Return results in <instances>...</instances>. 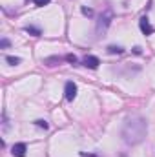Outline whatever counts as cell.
<instances>
[{"mask_svg":"<svg viewBox=\"0 0 155 157\" xmlns=\"http://www.w3.org/2000/svg\"><path fill=\"white\" fill-rule=\"evenodd\" d=\"M146 133H148V124H146V119L141 117V115H133V117L126 119L124 126H122V141L130 146L133 144H139L146 139Z\"/></svg>","mask_w":155,"mask_h":157,"instance_id":"obj_1","label":"cell"},{"mask_svg":"<svg viewBox=\"0 0 155 157\" xmlns=\"http://www.w3.org/2000/svg\"><path fill=\"white\" fill-rule=\"evenodd\" d=\"M112 20H113V11H112V9H106V11L100 15L99 22H97V35H102V33L110 28Z\"/></svg>","mask_w":155,"mask_h":157,"instance_id":"obj_2","label":"cell"},{"mask_svg":"<svg viewBox=\"0 0 155 157\" xmlns=\"http://www.w3.org/2000/svg\"><path fill=\"white\" fill-rule=\"evenodd\" d=\"M64 95H66V99L68 101H73L75 97H77V84L75 82H66V86H64Z\"/></svg>","mask_w":155,"mask_h":157,"instance_id":"obj_3","label":"cell"},{"mask_svg":"<svg viewBox=\"0 0 155 157\" xmlns=\"http://www.w3.org/2000/svg\"><path fill=\"white\" fill-rule=\"evenodd\" d=\"M139 28H141V31H142L144 35H153V31H155V28L150 24L148 17H142V18L139 20Z\"/></svg>","mask_w":155,"mask_h":157,"instance_id":"obj_4","label":"cell"},{"mask_svg":"<svg viewBox=\"0 0 155 157\" xmlns=\"http://www.w3.org/2000/svg\"><path fill=\"white\" fill-rule=\"evenodd\" d=\"M82 64H84L86 68H89V70H97L99 64H100V60H99L95 55H86L84 60H82Z\"/></svg>","mask_w":155,"mask_h":157,"instance_id":"obj_5","label":"cell"},{"mask_svg":"<svg viewBox=\"0 0 155 157\" xmlns=\"http://www.w3.org/2000/svg\"><path fill=\"white\" fill-rule=\"evenodd\" d=\"M26 152H28V144H26V143H17V144H13V148H11L13 157H24Z\"/></svg>","mask_w":155,"mask_h":157,"instance_id":"obj_6","label":"cell"},{"mask_svg":"<svg viewBox=\"0 0 155 157\" xmlns=\"http://www.w3.org/2000/svg\"><path fill=\"white\" fill-rule=\"evenodd\" d=\"M24 31L31 33L33 37H40V35H42V31H40L39 28H33V26H26V28H24Z\"/></svg>","mask_w":155,"mask_h":157,"instance_id":"obj_7","label":"cell"},{"mask_svg":"<svg viewBox=\"0 0 155 157\" xmlns=\"http://www.w3.org/2000/svg\"><path fill=\"white\" fill-rule=\"evenodd\" d=\"M60 62V57H49V59H44V64L47 66H57Z\"/></svg>","mask_w":155,"mask_h":157,"instance_id":"obj_8","label":"cell"},{"mask_svg":"<svg viewBox=\"0 0 155 157\" xmlns=\"http://www.w3.org/2000/svg\"><path fill=\"white\" fill-rule=\"evenodd\" d=\"M122 51H124V49H122L120 46H110V48H108V53H110V55H120Z\"/></svg>","mask_w":155,"mask_h":157,"instance_id":"obj_9","label":"cell"},{"mask_svg":"<svg viewBox=\"0 0 155 157\" xmlns=\"http://www.w3.org/2000/svg\"><path fill=\"white\" fill-rule=\"evenodd\" d=\"M6 62H9L11 66H17V64H20V59H18V57H11V55H9V57H6Z\"/></svg>","mask_w":155,"mask_h":157,"instance_id":"obj_10","label":"cell"},{"mask_svg":"<svg viewBox=\"0 0 155 157\" xmlns=\"http://www.w3.org/2000/svg\"><path fill=\"white\" fill-rule=\"evenodd\" d=\"M51 0H35V6H39V7H42V6H47Z\"/></svg>","mask_w":155,"mask_h":157,"instance_id":"obj_11","label":"cell"},{"mask_svg":"<svg viewBox=\"0 0 155 157\" xmlns=\"http://www.w3.org/2000/svg\"><path fill=\"white\" fill-rule=\"evenodd\" d=\"M35 124H37V126H39V128H44V130H46V128H47V122H46V121H37V122H35Z\"/></svg>","mask_w":155,"mask_h":157,"instance_id":"obj_12","label":"cell"},{"mask_svg":"<svg viewBox=\"0 0 155 157\" xmlns=\"http://www.w3.org/2000/svg\"><path fill=\"white\" fill-rule=\"evenodd\" d=\"M66 60H68V62H71V64H75V62H77V57H75V55H68V57H66Z\"/></svg>","mask_w":155,"mask_h":157,"instance_id":"obj_13","label":"cell"},{"mask_svg":"<svg viewBox=\"0 0 155 157\" xmlns=\"http://www.w3.org/2000/svg\"><path fill=\"white\" fill-rule=\"evenodd\" d=\"M82 13H84V15H88V17H89V15H91V13H93V11H91V9H88V7H82Z\"/></svg>","mask_w":155,"mask_h":157,"instance_id":"obj_14","label":"cell"},{"mask_svg":"<svg viewBox=\"0 0 155 157\" xmlns=\"http://www.w3.org/2000/svg\"><path fill=\"white\" fill-rule=\"evenodd\" d=\"M9 46V40L7 39H2V48H7Z\"/></svg>","mask_w":155,"mask_h":157,"instance_id":"obj_15","label":"cell"},{"mask_svg":"<svg viewBox=\"0 0 155 157\" xmlns=\"http://www.w3.org/2000/svg\"><path fill=\"white\" fill-rule=\"evenodd\" d=\"M80 155H82V157H97V155H93V154H86V152H82Z\"/></svg>","mask_w":155,"mask_h":157,"instance_id":"obj_16","label":"cell"}]
</instances>
